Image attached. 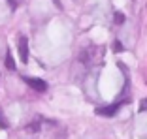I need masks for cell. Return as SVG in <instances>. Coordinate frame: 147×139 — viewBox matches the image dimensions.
Listing matches in <instances>:
<instances>
[{"mask_svg": "<svg viewBox=\"0 0 147 139\" xmlns=\"http://www.w3.org/2000/svg\"><path fill=\"white\" fill-rule=\"evenodd\" d=\"M19 57H21V62L26 64L28 62V39L25 36L19 38Z\"/></svg>", "mask_w": 147, "mask_h": 139, "instance_id": "6da1fadb", "label": "cell"}, {"mask_svg": "<svg viewBox=\"0 0 147 139\" xmlns=\"http://www.w3.org/2000/svg\"><path fill=\"white\" fill-rule=\"evenodd\" d=\"M25 81L34 88L36 92H45L47 90V83L42 81V79H36V77H25Z\"/></svg>", "mask_w": 147, "mask_h": 139, "instance_id": "7a4b0ae2", "label": "cell"}, {"mask_svg": "<svg viewBox=\"0 0 147 139\" xmlns=\"http://www.w3.org/2000/svg\"><path fill=\"white\" fill-rule=\"evenodd\" d=\"M94 47H87L85 51H81V55H79V62L81 64H91L92 58H94Z\"/></svg>", "mask_w": 147, "mask_h": 139, "instance_id": "3957f363", "label": "cell"}, {"mask_svg": "<svg viewBox=\"0 0 147 139\" xmlns=\"http://www.w3.org/2000/svg\"><path fill=\"white\" fill-rule=\"evenodd\" d=\"M119 107H121V104H111V105H108V107H98L96 113L104 115V117H111V115H115L117 111H119Z\"/></svg>", "mask_w": 147, "mask_h": 139, "instance_id": "277c9868", "label": "cell"}, {"mask_svg": "<svg viewBox=\"0 0 147 139\" xmlns=\"http://www.w3.org/2000/svg\"><path fill=\"white\" fill-rule=\"evenodd\" d=\"M6 68L11 70V72L15 70V62H13V57H11V53H9V51H8V55H6Z\"/></svg>", "mask_w": 147, "mask_h": 139, "instance_id": "5b68a950", "label": "cell"}, {"mask_svg": "<svg viewBox=\"0 0 147 139\" xmlns=\"http://www.w3.org/2000/svg\"><path fill=\"white\" fill-rule=\"evenodd\" d=\"M113 19H115V23H117V25H121V23L125 21V15H123L121 11H115V17H113Z\"/></svg>", "mask_w": 147, "mask_h": 139, "instance_id": "8992f818", "label": "cell"}, {"mask_svg": "<svg viewBox=\"0 0 147 139\" xmlns=\"http://www.w3.org/2000/svg\"><path fill=\"white\" fill-rule=\"evenodd\" d=\"M0 126H2V128H8V122H6L4 115H2V111H0Z\"/></svg>", "mask_w": 147, "mask_h": 139, "instance_id": "52a82bcc", "label": "cell"}, {"mask_svg": "<svg viewBox=\"0 0 147 139\" xmlns=\"http://www.w3.org/2000/svg\"><path fill=\"white\" fill-rule=\"evenodd\" d=\"M140 111H147V98L140 102Z\"/></svg>", "mask_w": 147, "mask_h": 139, "instance_id": "ba28073f", "label": "cell"}, {"mask_svg": "<svg viewBox=\"0 0 147 139\" xmlns=\"http://www.w3.org/2000/svg\"><path fill=\"white\" fill-rule=\"evenodd\" d=\"M113 49H115V51H123V45H121V41H115V43H113Z\"/></svg>", "mask_w": 147, "mask_h": 139, "instance_id": "9c48e42d", "label": "cell"}]
</instances>
